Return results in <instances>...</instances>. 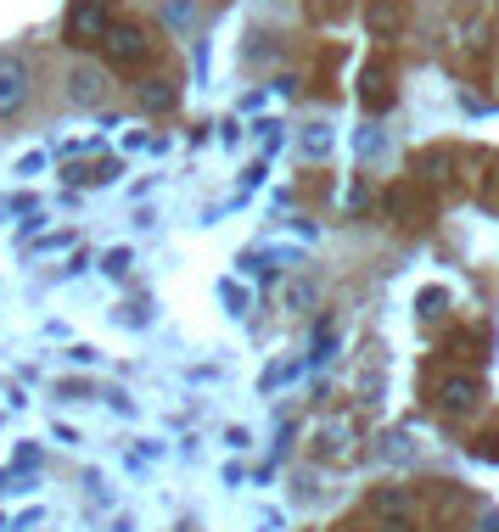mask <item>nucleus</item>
Returning a JSON list of instances; mask_svg holds the SVG:
<instances>
[{
  "mask_svg": "<svg viewBox=\"0 0 499 532\" xmlns=\"http://www.w3.org/2000/svg\"><path fill=\"white\" fill-rule=\"evenodd\" d=\"M146 51H152V40H146L141 23H113L107 34H101V56H107L113 68H141Z\"/></svg>",
  "mask_w": 499,
  "mask_h": 532,
  "instance_id": "f257e3e1",
  "label": "nucleus"
},
{
  "mask_svg": "<svg viewBox=\"0 0 499 532\" xmlns=\"http://www.w3.org/2000/svg\"><path fill=\"white\" fill-rule=\"evenodd\" d=\"M113 28V17H107V0H73L68 12V45H101V34Z\"/></svg>",
  "mask_w": 499,
  "mask_h": 532,
  "instance_id": "f03ea898",
  "label": "nucleus"
},
{
  "mask_svg": "<svg viewBox=\"0 0 499 532\" xmlns=\"http://www.w3.org/2000/svg\"><path fill=\"white\" fill-rule=\"evenodd\" d=\"M23 101H29V68L12 62V56H0V118L23 112Z\"/></svg>",
  "mask_w": 499,
  "mask_h": 532,
  "instance_id": "7ed1b4c3",
  "label": "nucleus"
},
{
  "mask_svg": "<svg viewBox=\"0 0 499 532\" xmlns=\"http://www.w3.org/2000/svg\"><path fill=\"white\" fill-rule=\"evenodd\" d=\"M68 90H73V101H79V107H96V101L107 96V73H101V68H73Z\"/></svg>",
  "mask_w": 499,
  "mask_h": 532,
  "instance_id": "20e7f679",
  "label": "nucleus"
},
{
  "mask_svg": "<svg viewBox=\"0 0 499 532\" xmlns=\"http://www.w3.org/2000/svg\"><path fill=\"white\" fill-rule=\"evenodd\" d=\"M365 23H371V34H382V40H393V34H399V28H404V12H399V0H376V6H371V17H365Z\"/></svg>",
  "mask_w": 499,
  "mask_h": 532,
  "instance_id": "39448f33",
  "label": "nucleus"
},
{
  "mask_svg": "<svg viewBox=\"0 0 499 532\" xmlns=\"http://www.w3.org/2000/svg\"><path fill=\"white\" fill-rule=\"evenodd\" d=\"M371 516H376V521H382V516H410V493H404V488L371 493Z\"/></svg>",
  "mask_w": 499,
  "mask_h": 532,
  "instance_id": "423d86ee",
  "label": "nucleus"
},
{
  "mask_svg": "<svg viewBox=\"0 0 499 532\" xmlns=\"http://www.w3.org/2000/svg\"><path fill=\"white\" fill-rule=\"evenodd\" d=\"M477 404V381H443V409H471Z\"/></svg>",
  "mask_w": 499,
  "mask_h": 532,
  "instance_id": "0eeeda50",
  "label": "nucleus"
},
{
  "mask_svg": "<svg viewBox=\"0 0 499 532\" xmlns=\"http://www.w3.org/2000/svg\"><path fill=\"white\" fill-rule=\"evenodd\" d=\"M141 101L163 112V107H174V90H169V84H152V90H141Z\"/></svg>",
  "mask_w": 499,
  "mask_h": 532,
  "instance_id": "6e6552de",
  "label": "nucleus"
},
{
  "mask_svg": "<svg viewBox=\"0 0 499 532\" xmlns=\"http://www.w3.org/2000/svg\"><path fill=\"white\" fill-rule=\"evenodd\" d=\"M376 532H415V516H382Z\"/></svg>",
  "mask_w": 499,
  "mask_h": 532,
  "instance_id": "1a4fd4ad",
  "label": "nucleus"
}]
</instances>
